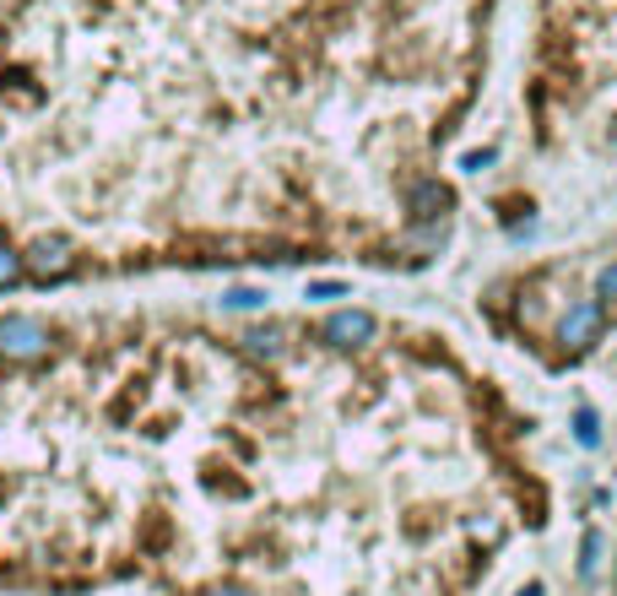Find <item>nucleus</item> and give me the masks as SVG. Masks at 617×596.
Returning a JSON list of instances; mask_svg holds the SVG:
<instances>
[{"label":"nucleus","instance_id":"obj_1","mask_svg":"<svg viewBox=\"0 0 617 596\" xmlns=\"http://www.w3.org/2000/svg\"><path fill=\"white\" fill-rule=\"evenodd\" d=\"M49 353V325L38 314H0V358L38 363Z\"/></svg>","mask_w":617,"mask_h":596},{"label":"nucleus","instance_id":"obj_2","mask_svg":"<svg viewBox=\"0 0 617 596\" xmlns=\"http://www.w3.org/2000/svg\"><path fill=\"white\" fill-rule=\"evenodd\" d=\"M602 325H607L602 298H580V303H569V314H564V325H558V342H564L569 353H585V347L602 336Z\"/></svg>","mask_w":617,"mask_h":596},{"label":"nucleus","instance_id":"obj_3","mask_svg":"<svg viewBox=\"0 0 617 596\" xmlns=\"http://www.w3.org/2000/svg\"><path fill=\"white\" fill-rule=\"evenodd\" d=\"M22 266H27L38 283H60V277H71V266H76V250H71V239L49 234V239H38V245L22 255Z\"/></svg>","mask_w":617,"mask_h":596},{"label":"nucleus","instance_id":"obj_4","mask_svg":"<svg viewBox=\"0 0 617 596\" xmlns=\"http://www.w3.org/2000/svg\"><path fill=\"white\" fill-rule=\"evenodd\" d=\"M319 336H325L330 347H363V342L374 336V314H368V309H336V314L319 325Z\"/></svg>","mask_w":617,"mask_h":596},{"label":"nucleus","instance_id":"obj_5","mask_svg":"<svg viewBox=\"0 0 617 596\" xmlns=\"http://www.w3.org/2000/svg\"><path fill=\"white\" fill-rule=\"evenodd\" d=\"M407 206H412V217H418V223H439V217L450 212V190H445L439 179H418V184H412V195H407Z\"/></svg>","mask_w":617,"mask_h":596},{"label":"nucleus","instance_id":"obj_6","mask_svg":"<svg viewBox=\"0 0 617 596\" xmlns=\"http://www.w3.org/2000/svg\"><path fill=\"white\" fill-rule=\"evenodd\" d=\"M574 440H580L585 450H596V445H602V424H596V413H591V407H585V413L574 418Z\"/></svg>","mask_w":617,"mask_h":596},{"label":"nucleus","instance_id":"obj_7","mask_svg":"<svg viewBox=\"0 0 617 596\" xmlns=\"http://www.w3.org/2000/svg\"><path fill=\"white\" fill-rule=\"evenodd\" d=\"M22 272H27V266H22V255H16V250H11V245L0 239V288H11V283H16Z\"/></svg>","mask_w":617,"mask_h":596},{"label":"nucleus","instance_id":"obj_8","mask_svg":"<svg viewBox=\"0 0 617 596\" xmlns=\"http://www.w3.org/2000/svg\"><path fill=\"white\" fill-rule=\"evenodd\" d=\"M244 342H250V353H266V358H277V353H282V336H277V331H250Z\"/></svg>","mask_w":617,"mask_h":596},{"label":"nucleus","instance_id":"obj_9","mask_svg":"<svg viewBox=\"0 0 617 596\" xmlns=\"http://www.w3.org/2000/svg\"><path fill=\"white\" fill-rule=\"evenodd\" d=\"M228 309H255V303H266V294H255V288H233V294H222Z\"/></svg>","mask_w":617,"mask_h":596},{"label":"nucleus","instance_id":"obj_10","mask_svg":"<svg viewBox=\"0 0 617 596\" xmlns=\"http://www.w3.org/2000/svg\"><path fill=\"white\" fill-rule=\"evenodd\" d=\"M596 559H602V532H585V559H580V570L596 575Z\"/></svg>","mask_w":617,"mask_h":596},{"label":"nucleus","instance_id":"obj_11","mask_svg":"<svg viewBox=\"0 0 617 596\" xmlns=\"http://www.w3.org/2000/svg\"><path fill=\"white\" fill-rule=\"evenodd\" d=\"M596 294L617 298V261H613V266H602V277H596Z\"/></svg>","mask_w":617,"mask_h":596},{"label":"nucleus","instance_id":"obj_12","mask_svg":"<svg viewBox=\"0 0 617 596\" xmlns=\"http://www.w3.org/2000/svg\"><path fill=\"white\" fill-rule=\"evenodd\" d=\"M308 298H347L341 283H308Z\"/></svg>","mask_w":617,"mask_h":596},{"label":"nucleus","instance_id":"obj_13","mask_svg":"<svg viewBox=\"0 0 617 596\" xmlns=\"http://www.w3.org/2000/svg\"><path fill=\"white\" fill-rule=\"evenodd\" d=\"M206 596H255V592H244V586H211Z\"/></svg>","mask_w":617,"mask_h":596},{"label":"nucleus","instance_id":"obj_14","mask_svg":"<svg viewBox=\"0 0 617 596\" xmlns=\"http://www.w3.org/2000/svg\"><path fill=\"white\" fill-rule=\"evenodd\" d=\"M520 596H542V586H525V592H520Z\"/></svg>","mask_w":617,"mask_h":596}]
</instances>
